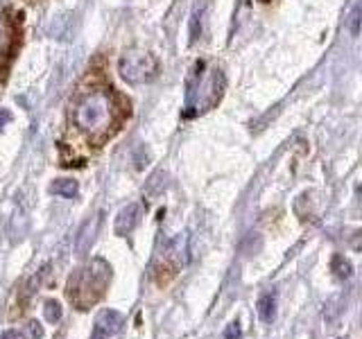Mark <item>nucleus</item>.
I'll return each mask as SVG.
<instances>
[{
    "mask_svg": "<svg viewBox=\"0 0 362 339\" xmlns=\"http://www.w3.org/2000/svg\"><path fill=\"white\" fill-rule=\"evenodd\" d=\"M124 116L120 97L111 88H90L84 90L73 105V122L86 138L100 145L105 143Z\"/></svg>",
    "mask_w": 362,
    "mask_h": 339,
    "instance_id": "nucleus-1",
    "label": "nucleus"
},
{
    "mask_svg": "<svg viewBox=\"0 0 362 339\" xmlns=\"http://www.w3.org/2000/svg\"><path fill=\"white\" fill-rule=\"evenodd\" d=\"M224 93V75L220 68H206L199 61L192 68L188 77V93H186V116H195L213 109Z\"/></svg>",
    "mask_w": 362,
    "mask_h": 339,
    "instance_id": "nucleus-2",
    "label": "nucleus"
},
{
    "mask_svg": "<svg viewBox=\"0 0 362 339\" xmlns=\"http://www.w3.org/2000/svg\"><path fill=\"white\" fill-rule=\"evenodd\" d=\"M109 278H111L109 265L105 260H93L88 267L77 269L71 276L66 294H68V299H71V303H75L79 310H86L102 299Z\"/></svg>",
    "mask_w": 362,
    "mask_h": 339,
    "instance_id": "nucleus-3",
    "label": "nucleus"
},
{
    "mask_svg": "<svg viewBox=\"0 0 362 339\" xmlns=\"http://www.w3.org/2000/svg\"><path fill=\"white\" fill-rule=\"evenodd\" d=\"M118 73L127 84H147L152 82L158 73V64L150 52H143V50H132L127 54L120 56L118 61Z\"/></svg>",
    "mask_w": 362,
    "mask_h": 339,
    "instance_id": "nucleus-4",
    "label": "nucleus"
},
{
    "mask_svg": "<svg viewBox=\"0 0 362 339\" xmlns=\"http://www.w3.org/2000/svg\"><path fill=\"white\" fill-rule=\"evenodd\" d=\"M124 326V319L122 314L116 312V310H102L95 319V326H93V335L90 339H116L122 331Z\"/></svg>",
    "mask_w": 362,
    "mask_h": 339,
    "instance_id": "nucleus-5",
    "label": "nucleus"
},
{
    "mask_svg": "<svg viewBox=\"0 0 362 339\" xmlns=\"http://www.w3.org/2000/svg\"><path fill=\"white\" fill-rule=\"evenodd\" d=\"M139 218H141L139 203H127V206L120 208V213L116 215V226H113V231H116V235L132 233L136 229V224H139Z\"/></svg>",
    "mask_w": 362,
    "mask_h": 339,
    "instance_id": "nucleus-6",
    "label": "nucleus"
},
{
    "mask_svg": "<svg viewBox=\"0 0 362 339\" xmlns=\"http://www.w3.org/2000/svg\"><path fill=\"white\" fill-rule=\"evenodd\" d=\"M16 45V30L7 18H0V56H11Z\"/></svg>",
    "mask_w": 362,
    "mask_h": 339,
    "instance_id": "nucleus-7",
    "label": "nucleus"
},
{
    "mask_svg": "<svg viewBox=\"0 0 362 339\" xmlns=\"http://www.w3.org/2000/svg\"><path fill=\"white\" fill-rule=\"evenodd\" d=\"M256 310H258L260 321H265V323L274 321L276 319V292H265L263 297L258 299Z\"/></svg>",
    "mask_w": 362,
    "mask_h": 339,
    "instance_id": "nucleus-8",
    "label": "nucleus"
},
{
    "mask_svg": "<svg viewBox=\"0 0 362 339\" xmlns=\"http://www.w3.org/2000/svg\"><path fill=\"white\" fill-rule=\"evenodd\" d=\"M50 192L57 197H66V199H73L77 197L79 192V186L75 179H57L50 184Z\"/></svg>",
    "mask_w": 362,
    "mask_h": 339,
    "instance_id": "nucleus-9",
    "label": "nucleus"
},
{
    "mask_svg": "<svg viewBox=\"0 0 362 339\" xmlns=\"http://www.w3.org/2000/svg\"><path fill=\"white\" fill-rule=\"evenodd\" d=\"M95 229H98V220H88L82 231H79V237H77V254L84 256L88 249H90V242H93L95 237Z\"/></svg>",
    "mask_w": 362,
    "mask_h": 339,
    "instance_id": "nucleus-10",
    "label": "nucleus"
},
{
    "mask_svg": "<svg viewBox=\"0 0 362 339\" xmlns=\"http://www.w3.org/2000/svg\"><path fill=\"white\" fill-rule=\"evenodd\" d=\"M333 271L339 278H349L351 274H354V267H351V263H349V260H344L342 256H335L333 258Z\"/></svg>",
    "mask_w": 362,
    "mask_h": 339,
    "instance_id": "nucleus-11",
    "label": "nucleus"
},
{
    "mask_svg": "<svg viewBox=\"0 0 362 339\" xmlns=\"http://www.w3.org/2000/svg\"><path fill=\"white\" fill-rule=\"evenodd\" d=\"M43 314H45V321H50V323H57V321L62 319V305L57 303V301H45Z\"/></svg>",
    "mask_w": 362,
    "mask_h": 339,
    "instance_id": "nucleus-12",
    "label": "nucleus"
},
{
    "mask_svg": "<svg viewBox=\"0 0 362 339\" xmlns=\"http://www.w3.org/2000/svg\"><path fill=\"white\" fill-rule=\"evenodd\" d=\"M220 339H243V328H240V323L231 321L229 326L224 328V333H222Z\"/></svg>",
    "mask_w": 362,
    "mask_h": 339,
    "instance_id": "nucleus-13",
    "label": "nucleus"
},
{
    "mask_svg": "<svg viewBox=\"0 0 362 339\" xmlns=\"http://www.w3.org/2000/svg\"><path fill=\"white\" fill-rule=\"evenodd\" d=\"M351 32H354V34L360 32V5H356L354 14H351Z\"/></svg>",
    "mask_w": 362,
    "mask_h": 339,
    "instance_id": "nucleus-14",
    "label": "nucleus"
},
{
    "mask_svg": "<svg viewBox=\"0 0 362 339\" xmlns=\"http://www.w3.org/2000/svg\"><path fill=\"white\" fill-rule=\"evenodd\" d=\"M0 339H25V335H23L21 331H5L3 335H0Z\"/></svg>",
    "mask_w": 362,
    "mask_h": 339,
    "instance_id": "nucleus-15",
    "label": "nucleus"
}]
</instances>
